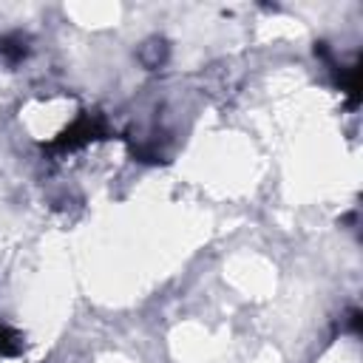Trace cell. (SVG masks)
I'll return each instance as SVG.
<instances>
[{
  "mask_svg": "<svg viewBox=\"0 0 363 363\" xmlns=\"http://www.w3.org/2000/svg\"><path fill=\"white\" fill-rule=\"evenodd\" d=\"M164 54H167V45H164L162 40H147V43L142 45V51H139V60H142L147 68H156V65L164 62Z\"/></svg>",
  "mask_w": 363,
  "mask_h": 363,
  "instance_id": "6da1fadb",
  "label": "cell"
}]
</instances>
